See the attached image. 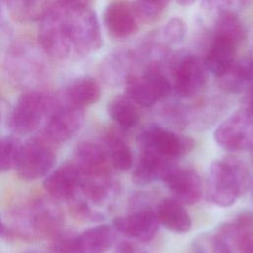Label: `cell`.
I'll list each match as a JSON object with an SVG mask.
<instances>
[{
	"instance_id": "cell-1",
	"label": "cell",
	"mask_w": 253,
	"mask_h": 253,
	"mask_svg": "<svg viewBox=\"0 0 253 253\" xmlns=\"http://www.w3.org/2000/svg\"><path fill=\"white\" fill-rule=\"evenodd\" d=\"M250 170L244 160L229 155L214 160L209 168L207 197L214 205L227 208L250 188Z\"/></svg>"
},
{
	"instance_id": "cell-2",
	"label": "cell",
	"mask_w": 253,
	"mask_h": 253,
	"mask_svg": "<svg viewBox=\"0 0 253 253\" xmlns=\"http://www.w3.org/2000/svg\"><path fill=\"white\" fill-rule=\"evenodd\" d=\"M67 18L73 49L81 54L100 49L103 37L95 11L83 1L62 2Z\"/></svg>"
},
{
	"instance_id": "cell-3",
	"label": "cell",
	"mask_w": 253,
	"mask_h": 253,
	"mask_svg": "<svg viewBox=\"0 0 253 253\" xmlns=\"http://www.w3.org/2000/svg\"><path fill=\"white\" fill-rule=\"evenodd\" d=\"M39 42L46 53L65 58L73 49L66 12L62 2L49 6L40 20Z\"/></svg>"
},
{
	"instance_id": "cell-4",
	"label": "cell",
	"mask_w": 253,
	"mask_h": 253,
	"mask_svg": "<svg viewBox=\"0 0 253 253\" xmlns=\"http://www.w3.org/2000/svg\"><path fill=\"white\" fill-rule=\"evenodd\" d=\"M55 162V152L47 141L33 138L22 143L16 164L18 176L25 181H35L46 176Z\"/></svg>"
},
{
	"instance_id": "cell-5",
	"label": "cell",
	"mask_w": 253,
	"mask_h": 253,
	"mask_svg": "<svg viewBox=\"0 0 253 253\" xmlns=\"http://www.w3.org/2000/svg\"><path fill=\"white\" fill-rule=\"evenodd\" d=\"M171 83L157 66L148 67L141 75H129L126 80L127 97L142 107H151L171 92Z\"/></svg>"
},
{
	"instance_id": "cell-6",
	"label": "cell",
	"mask_w": 253,
	"mask_h": 253,
	"mask_svg": "<svg viewBox=\"0 0 253 253\" xmlns=\"http://www.w3.org/2000/svg\"><path fill=\"white\" fill-rule=\"evenodd\" d=\"M216 144L230 152L253 148V118L245 111H237L225 119L214 130Z\"/></svg>"
},
{
	"instance_id": "cell-7",
	"label": "cell",
	"mask_w": 253,
	"mask_h": 253,
	"mask_svg": "<svg viewBox=\"0 0 253 253\" xmlns=\"http://www.w3.org/2000/svg\"><path fill=\"white\" fill-rule=\"evenodd\" d=\"M48 110L49 100L44 93L26 91L18 97L13 107L11 126L18 133H30L39 126Z\"/></svg>"
},
{
	"instance_id": "cell-8",
	"label": "cell",
	"mask_w": 253,
	"mask_h": 253,
	"mask_svg": "<svg viewBox=\"0 0 253 253\" xmlns=\"http://www.w3.org/2000/svg\"><path fill=\"white\" fill-rule=\"evenodd\" d=\"M137 139L142 149L153 151L168 160L184 156L192 150L194 145L190 137L159 126L147 127Z\"/></svg>"
},
{
	"instance_id": "cell-9",
	"label": "cell",
	"mask_w": 253,
	"mask_h": 253,
	"mask_svg": "<svg viewBox=\"0 0 253 253\" xmlns=\"http://www.w3.org/2000/svg\"><path fill=\"white\" fill-rule=\"evenodd\" d=\"M208 70L204 60L198 55L185 54L173 67V88L184 98L198 94L206 85Z\"/></svg>"
},
{
	"instance_id": "cell-10",
	"label": "cell",
	"mask_w": 253,
	"mask_h": 253,
	"mask_svg": "<svg viewBox=\"0 0 253 253\" xmlns=\"http://www.w3.org/2000/svg\"><path fill=\"white\" fill-rule=\"evenodd\" d=\"M73 162L82 176V183L110 185L108 155L98 144L89 141L80 143Z\"/></svg>"
},
{
	"instance_id": "cell-11",
	"label": "cell",
	"mask_w": 253,
	"mask_h": 253,
	"mask_svg": "<svg viewBox=\"0 0 253 253\" xmlns=\"http://www.w3.org/2000/svg\"><path fill=\"white\" fill-rule=\"evenodd\" d=\"M165 186L180 203L193 205L202 197V183L198 173L191 167L172 164L162 178Z\"/></svg>"
},
{
	"instance_id": "cell-12",
	"label": "cell",
	"mask_w": 253,
	"mask_h": 253,
	"mask_svg": "<svg viewBox=\"0 0 253 253\" xmlns=\"http://www.w3.org/2000/svg\"><path fill=\"white\" fill-rule=\"evenodd\" d=\"M113 228L127 238L141 242L151 240L158 231L159 222L151 208H144L113 220Z\"/></svg>"
},
{
	"instance_id": "cell-13",
	"label": "cell",
	"mask_w": 253,
	"mask_h": 253,
	"mask_svg": "<svg viewBox=\"0 0 253 253\" xmlns=\"http://www.w3.org/2000/svg\"><path fill=\"white\" fill-rule=\"evenodd\" d=\"M84 120L83 109L69 103L53 109L46 121L45 133L49 139L64 142L71 138L81 127Z\"/></svg>"
},
{
	"instance_id": "cell-14",
	"label": "cell",
	"mask_w": 253,
	"mask_h": 253,
	"mask_svg": "<svg viewBox=\"0 0 253 253\" xmlns=\"http://www.w3.org/2000/svg\"><path fill=\"white\" fill-rule=\"evenodd\" d=\"M82 176L72 161L65 162L46 176L43 187L53 198L68 200L75 196L80 189Z\"/></svg>"
},
{
	"instance_id": "cell-15",
	"label": "cell",
	"mask_w": 253,
	"mask_h": 253,
	"mask_svg": "<svg viewBox=\"0 0 253 253\" xmlns=\"http://www.w3.org/2000/svg\"><path fill=\"white\" fill-rule=\"evenodd\" d=\"M103 20L108 33L116 39L128 38L138 30L131 4L125 1L110 2L104 10Z\"/></svg>"
},
{
	"instance_id": "cell-16",
	"label": "cell",
	"mask_w": 253,
	"mask_h": 253,
	"mask_svg": "<svg viewBox=\"0 0 253 253\" xmlns=\"http://www.w3.org/2000/svg\"><path fill=\"white\" fill-rule=\"evenodd\" d=\"M115 242L114 228L101 224L73 235L68 253H104Z\"/></svg>"
},
{
	"instance_id": "cell-17",
	"label": "cell",
	"mask_w": 253,
	"mask_h": 253,
	"mask_svg": "<svg viewBox=\"0 0 253 253\" xmlns=\"http://www.w3.org/2000/svg\"><path fill=\"white\" fill-rule=\"evenodd\" d=\"M173 163L153 151L142 149L132 173V181L139 186L148 185L156 180H162Z\"/></svg>"
},
{
	"instance_id": "cell-18",
	"label": "cell",
	"mask_w": 253,
	"mask_h": 253,
	"mask_svg": "<svg viewBox=\"0 0 253 253\" xmlns=\"http://www.w3.org/2000/svg\"><path fill=\"white\" fill-rule=\"evenodd\" d=\"M236 46V44L226 39L213 37L204 59L207 70L218 78L225 74L235 62Z\"/></svg>"
},
{
	"instance_id": "cell-19",
	"label": "cell",
	"mask_w": 253,
	"mask_h": 253,
	"mask_svg": "<svg viewBox=\"0 0 253 253\" xmlns=\"http://www.w3.org/2000/svg\"><path fill=\"white\" fill-rule=\"evenodd\" d=\"M157 219L166 229L176 233H186L192 227L191 217L182 203L174 198H164L158 205Z\"/></svg>"
},
{
	"instance_id": "cell-20",
	"label": "cell",
	"mask_w": 253,
	"mask_h": 253,
	"mask_svg": "<svg viewBox=\"0 0 253 253\" xmlns=\"http://www.w3.org/2000/svg\"><path fill=\"white\" fill-rule=\"evenodd\" d=\"M101 96V87L98 81L91 76H79L69 82L65 90L67 103L84 109L96 103Z\"/></svg>"
},
{
	"instance_id": "cell-21",
	"label": "cell",
	"mask_w": 253,
	"mask_h": 253,
	"mask_svg": "<svg viewBox=\"0 0 253 253\" xmlns=\"http://www.w3.org/2000/svg\"><path fill=\"white\" fill-rule=\"evenodd\" d=\"M219 86L229 93H242L253 88V59L234 62L229 70L219 77Z\"/></svg>"
},
{
	"instance_id": "cell-22",
	"label": "cell",
	"mask_w": 253,
	"mask_h": 253,
	"mask_svg": "<svg viewBox=\"0 0 253 253\" xmlns=\"http://www.w3.org/2000/svg\"><path fill=\"white\" fill-rule=\"evenodd\" d=\"M108 113L117 126L124 130L134 127L139 120L134 103L124 95H117L111 99L108 104Z\"/></svg>"
},
{
	"instance_id": "cell-23",
	"label": "cell",
	"mask_w": 253,
	"mask_h": 253,
	"mask_svg": "<svg viewBox=\"0 0 253 253\" xmlns=\"http://www.w3.org/2000/svg\"><path fill=\"white\" fill-rule=\"evenodd\" d=\"M107 144L109 159L113 167L123 172L129 170L133 164V156L126 140L116 131H112L107 136Z\"/></svg>"
},
{
	"instance_id": "cell-24",
	"label": "cell",
	"mask_w": 253,
	"mask_h": 253,
	"mask_svg": "<svg viewBox=\"0 0 253 253\" xmlns=\"http://www.w3.org/2000/svg\"><path fill=\"white\" fill-rule=\"evenodd\" d=\"M231 246L216 232L202 233L192 242L193 253H232Z\"/></svg>"
},
{
	"instance_id": "cell-25",
	"label": "cell",
	"mask_w": 253,
	"mask_h": 253,
	"mask_svg": "<svg viewBox=\"0 0 253 253\" xmlns=\"http://www.w3.org/2000/svg\"><path fill=\"white\" fill-rule=\"evenodd\" d=\"M11 13L23 21L40 19L48 9L49 5L39 1H10L7 3Z\"/></svg>"
},
{
	"instance_id": "cell-26",
	"label": "cell",
	"mask_w": 253,
	"mask_h": 253,
	"mask_svg": "<svg viewBox=\"0 0 253 253\" xmlns=\"http://www.w3.org/2000/svg\"><path fill=\"white\" fill-rule=\"evenodd\" d=\"M167 5V1H135L131 3V8L136 20L150 24L160 17Z\"/></svg>"
},
{
	"instance_id": "cell-27",
	"label": "cell",
	"mask_w": 253,
	"mask_h": 253,
	"mask_svg": "<svg viewBox=\"0 0 253 253\" xmlns=\"http://www.w3.org/2000/svg\"><path fill=\"white\" fill-rule=\"evenodd\" d=\"M22 143L15 137L7 136L0 139V172L16 167Z\"/></svg>"
},
{
	"instance_id": "cell-28",
	"label": "cell",
	"mask_w": 253,
	"mask_h": 253,
	"mask_svg": "<svg viewBox=\"0 0 253 253\" xmlns=\"http://www.w3.org/2000/svg\"><path fill=\"white\" fill-rule=\"evenodd\" d=\"M236 220L241 226V231L235 244L237 252L253 253V219L246 214H241Z\"/></svg>"
},
{
	"instance_id": "cell-29",
	"label": "cell",
	"mask_w": 253,
	"mask_h": 253,
	"mask_svg": "<svg viewBox=\"0 0 253 253\" xmlns=\"http://www.w3.org/2000/svg\"><path fill=\"white\" fill-rule=\"evenodd\" d=\"M186 36V25L180 18H171L162 30V37L169 44L181 43Z\"/></svg>"
},
{
	"instance_id": "cell-30",
	"label": "cell",
	"mask_w": 253,
	"mask_h": 253,
	"mask_svg": "<svg viewBox=\"0 0 253 253\" xmlns=\"http://www.w3.org/2000/svg\"><path fill=\"white\" fill-rule=\"evenodd\" d=\"M115 253H148L132 240H120L115 245Z\"/></svg>"
},
{
	"instance_id": "cell-31",
	"label": "cell",
	"mask_w": 253,
	"mask_h": 253,
	"mask_svg": "<svg viewBox=\"0 0 253 253\" xmlns=\"http://www.w3.org/2000/svg\"><path fill=\"white\" fill-rule=\"evenodd\" d=\"M252 118H253V94L250 96L248 103H247V109L245 110Z\"/></svg>"
},
{
	"instance_id": "cell-32",
	"label": "cell",
	"mask_w": 253,
	"mask_h": 253,
	"mask_svg": "<svg viewBox=\"0 0 253 253\" xmlns=\"http://www.w3.org/2000/svg\"><path fill=\"white\" fill-rule=\"evenodd\" d=\"M177 3L179 4V5H182V6H189V5H192V4H194L195 3V1H189V0H183V1H177Z\"/></svg>"
},
{
	"instance_id": "cell-33",
	"label": "cell",
	"mask_w": 253,
	"mask_h": 253,
	"mask_svg": "<svg viewBox=\"0 0 253 253\" xmlns=\"http://www.w3.org/2000/svg\"><path fill=\"white\" fill-rule=\"evenodd\" d=\"M3 230H4V226H3L2 219H1V216H0V235L3 233Z\"/></svg>"
},
{
	"instance_id": "cell-34",
	"label": "cell",
	"mask_w": 253,
	"mask_h": 253,
	"mask_svg": "<svg viewBox=\"0 0 253 253\" xmlns=\"http://www.w3.org/2000/svg\"><path fill=\"white\" fill-rule=\"evenodd\" d=\"M252 196H253V191H252Z\"/></svg>"
}]
</instances>
